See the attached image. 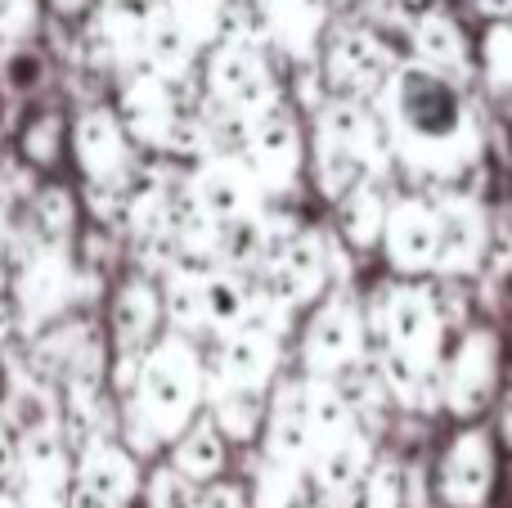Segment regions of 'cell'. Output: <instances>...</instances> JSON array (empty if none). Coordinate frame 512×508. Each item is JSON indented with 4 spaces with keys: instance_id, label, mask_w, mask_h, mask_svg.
I'll return each instance as SVG.
<instances>
[{
    "instance_id": "1",
    "label": "cell",
    "mask_w": 512,
    "mask_h": 508,
    "mask_svg": "<svg viewBox=\"0 0 512 508\" xmlns=\"http://www.w3.org/2000/svg\"><path fill=\"white\" fill-rule=\"evenodd\" d=\"M207 401V360L189 333L162 329L144 347L131 392L117 396V437L131 455L176 441Z\"/></svg>"
},
{
    "instance_id": "2",
    "label": "cell",
    "mask_w": 512,
    "mask_h": 508,
    "mask_svg": "<svg viewBox=\"0 0 512 508\" xmlns=\"http://www.w3.org/2000/svg\"><path fill=\"white\" fill-rule=\"evenodd\" d=\"M391 144L396 153L418 171V176H436L445 185V176L463 167L472 158V131L468 104L459 99L450 77L432 68H405L400 77H391Z\"/></svg>"
},
{
    "instance_id": "3",
    "label": "cell",
    "mask_w": 512,
    "mask_h": 508,
    "mask_svg": "<svg viewBox=\"0 0 512 508\" xmlns=\"http://www.w3.org/2000/svg\"><path fill=\"white\" fill-rule=\"evenodd\" d=\"M77 293V266H72V243L36 239L18 252L14 261V284H9V302L18 311V324L27 333L50 329L63 320Z\"/></svg>"
},
{
    "instance_id": "4",
    "label": "cell",
    "mask_w": 512,
    "mask_h": 508,
    "mask_svg": "<svg viewBox=\"0 0 512 508\" xmlns=\"http://www.w3.org/2000/svg\"><path fill=\"white\" fill-rule=\"evenodd\" d=\"M68 149L86 185L126 189L135 176V140L113 104H86L68 122Z\"/></svg>"
},
{
    "instance_id": "5",
    "label": "cell",
    "mask_w": 512,
    "mask_h": 508,
    "mask_svg": "<svg viewBox=\"0 0 512 508\" xmlns=\"http://www.w3.org/2000/svg\"><path fill=\"white\" fill-rule=\"evenodd\" d=\"M207 99L230 113L256 117L274 104V77L270 63L261 54V41H243V36H221V45L207 59Z\"/></svg>"
},
{
    "instance_id": "6",
    "label": "cell",
    "mask_w": 512,
    "mask_h": 508,
    "mask_svg": "<svg viewBox=\"0 0 512 508\" xmlns=\"http://www.w3.org/2000/svg\"><path fill=\"white\" fill-rule=\"evenodd\" d=\"M77 486V459H72L63 428L18 437V473L14 495L23 508H72Z\"/></svg>"
},
{
    "instance_id": "7",
    "label": "cell",
    "mask_w": 512,
    "mask_h": 508,
    "mask_svg": "<svg viewBox=\"0 0 512 508\" xmlns=\"http://www.w3.org/2000/svg\"><path fill=\"white\" fill-rule=\"evenodd\" d=\"M243 162L252 167L261 194H283L292 189L301 171V135L288 108L270 104L248 122V140H243Z\"/></svg>"
},
{
    "instance_id": "8",
    "label": "cell",
    "mask_w": 512,
    "mask_h": 508,
    "mask_svg": "<svg viewBox=\"0 0 512 508\" xmlns=\"http://www.w3.org/2000/svg\"><path fill=\"white\" fill-rule=\"evenodd\" d=\"M382 342L387 351H400L414 365L436 369V351H441V311H436V293L427 288H387L382 297Z\"/></svg>"
},
{
    "instance_id": "9",
    "label": "cell",
    "mask_w": 512,
    "mask_h": 508,
    "mask_svg": "<svg viewBox=\"0 0 512 508\" xmlns=\"http://www.w3.org/2000/svg\"><path fill=\"white\" fill-rule=\"evenodd\" d=\"M274 365H279V333L261 329V324H239V329L216 338V351L207 360V387H256V392H265Z\"/></svg>"
},
{
    "instance_id": "10",
    "label": "cell",
    "mask_w": 512,
    "mask_h": 508,
    "mask_svg": "<svg viewBox=\"0 0 512 508\" xmlns=\"http://www.w3.org/2000/svg\"><path fill=\"white\" fill-rule=\"evenodd\" d=\"M135 491H140V468H135L131 450L117 437H108V432L86 437V446L77 455V486H72V495L99 508H122Z\"/></svg>"
},
{
    "instance_id": "11",
    "label": "cell",
    "mask_w": 512,
    "mask_h": 508,
    "mask_svg": "<svg viewBox=\"0 0 512 508\" xmlns=\"http://www.w3.org/2000/svg\"><path fill=\"white\" fill-rule=\"evenodd\" d=\"M189 194L212 221H234V216H248L261 207V185L243 162V153H207L189 176Z\"/></svg>"
},
{
    "instance_id": "12",
    "label": "cell",
    "mask_w": 512,
    "mask_h": 508,
    "mask_svg": "<svg viewBox=\"0 0 512 508\" xmlns=\"http://www.w3.org/2000/svg\"><path fill=\"white\" fill-rule=\"evenodd\" d=\"M324 72H328V86H333L342 99L378 95L382 81H387V45H382L373 32L342 27V32L328 36Z\"/></svg>"
},
{
    "instance_id": "13",
    "label": "cell",
    "mask_w": 512,
    "mask_h": 508,
    "mask_svg": "<svg viewBox=\"0 0 512 508\" xmlns=\"http://www.w3.org/2000/svg\"><path fill=\"white\" fill-rule=\"evenodd\" d=\"M167 324V311H162V288L153 275L135 270L117 284L113 306H108V329H113V351L117 356H140L153 338Z\"/></svg>"
},
{
    "instance_id": "14",
    "label": "cell",
    "mask_w": 512,
    "mask_h": 508,
    "mask_svg": "<svg viewBox=\"0 0 512 508\" xmlns=\"http://www.w3.org/2000/svg\"><path fill=\"white\" fill-rule=\"evenodd\" d=\"M360 347H364V333H360V320H355V306L346 297H333L306 333L310 378H337L342 369L360 365Z\"/></svg>"
},
{
    "instance_id": "15",
    "label": "cell",
    "mask_w": 512,
    "mask_h": 508,
    "mask_svg": "<svg viewBox=\"0 0 512 508\" xmlns=\"http://www.w3.org/2000/svg\"><path fill=\"white\" fill-rule=\"evenodd\" d=\"M387 252L396 270H418L436 266V207L427 198H400L387 212Z\"/></svg>"
},
{
    "instance_id": "16",
    "label": "cell",
    "mask_w": 512,
    "mask_h": 508,
    "mask_svg": "<svg viewBox=\"0 0 512 508\" xmlns=\"http://www.w3.org/2000/svg\"><path fill=\"white\" fill-rule=\"evenodd\" d=\"M490 387H495V338L490 333H468V342L454 351L450 369H445L441 401H450L454 414H472L486 405Z\"/></svg>"
},
{
    "instance_id": "17",
    "label": "cell",
    "mask_w": 512,
    "mask_h": 508,
    "mask_svg": "<svg viewBox=\"0 0 512 508\" xmlns=\"http://www.w3.org/2000/svg\"><path fill=\"white\" fill-rule=\"evenodd\" d=\"M481 257V212L472 198L445 194L436 207V266L445 275H468Z\"/></svg>"
},
{
    "instance_id": "18",
    "label": "cell",
    "mask_w": 512,
    "mask_h": 508,
    "mask_svg": "<svg viewBox=\"0 0 512 508\" xmlns=\"http://www.w3.org/2000/svg\"><path fill=\"white\" fill-rule=\"evenodd\" d=\"M409 36H414V54L423 68L441 72V77H450V81L468 77V41H463V32L454 27V18L445 14V9L418 14Z\"/></svg>"
},
{
    "instance_id": "19",
    "label": "cell",
    "mask_w": 512,
    "mask_h": 508,
    "mask_svg": "<svg viewBox=\"0 0 512 508\" xmlns=\"http://www.w3.org/2000/svg\"><path fill=\"white\" fill-rule=\"evenodd\" d=\"M0 419L18 432V437H32V432H54L63 428V401L32 374H18L14 383L0 392Z\"/></svg>"
},
{
    "instance_id": "20",
    "label": "cell",
    "mask_w": 512,
    "mask_h": 508,
    "mask_svg": "<svg viewBox=\"0 0 512 508\" xmlns=\"http://www.w3.org/2000/svg\"><path fill=\"white\" fill-rule=\"evenodd\" d=\"M194 54H198V41L185 32V23L162 5V14L153 18L140 41V63L153 68L158 77H185V72L194 68Z\"/></svg>"
},
{
    "instance_id": "21",
    "label": "cell",
    "mask_w": 512,
    "mask_h": 508,
    "mask_svg": "<svg viewBox=\"0 0 512 508\" xmlns=\"http://www.w3.org/2000/svg\"><path fill=\"white\" fill-rule=\"evenodd\" d=\"M171 446H176L171 450V468H176L180 477H189V482H212L225 468V437L207 414H198Z\"/></svg>"
},
{
    "instance_id": "22",
    "label": "cell",
    "mask_w": 512,
    "mask_h": 508,
    "mask_svg": "<svg viewBox=\"0 0 512 508\" xmlns=\"http://www.w3.org/2000/svg\"><path fill=\"white\" fill-rule=\"evenodd\" d=\"M265 419H270V450L279 459L297 455L301 441L310 432V410H306V383L301 378H283L274 396L265 401Z\"/></svg>"
},
{
    "instance_id": "23",
    "label": "cell",
    "mask_w": 512,
    "mask_h": 508,
    "mask_svg": "<svg viewBox=\"0 0 512 508\" xmlns=\"http://www.w3.org/2000/svg\"><path fill=\"white\" fill-rule=\"evenodd\" d=\"M207 419L221 428L225 441H252L265 423V392L256 387H207Z\"/></svg>"
},
{
    "instance_id": "24",
    "label": "cell",
    "mask_w": 512,
    "mask_h": 508,
    "mask_svg": "<svg viewBox=\"0 0 512 508\" xmlns=\"http://www.w3.org/2000/svg\"><path fill=\"white\" fill-rule=\"evenodd\" d=\"M63 153H68V117L59 108H41L27 117L18 131V158L32 171H50L63 162Z\"/></svg>"
},
{
    "instance_id": "25",
    "label": "cell",
    "mask_w": 512,
    "mask_h": 508,
    "mask_svg": "<svg viewBox=\"0 0 512 508\" xmlns=\"http://www.w3.org/2000/svg\"><path fill=\"white\" fill-rule=\"evenodd\" d=\"M382 225H387V203H382L378 180L360 176L342 194V234H346V243L369 248V243L382 234Z\"/></svg>"
},
{
    "instance_id": "26",
    "label": "cell",
    "mask_w": 512,
    "mask_h": 508,
    "mask_svg": "<svg viewBox=\"0 0 512 508\" xmlns=\"http://www.w3.org/2000/svg\"><path fill=\"white\" fill-rule=\"evenodd\" d=\"M32 207V234L50 243H72V230H77V198L68 194V185H45L27 198Z\"/></svg>"
},
{
    "instance_id": "27",
    "label": "cell",
    "mask_w": 512,
    "mask_h": 508,
    "mask_svg": "<svg viewBox=\"0 0 512 508\" xmlns=\"http://www.w3.org/2000/svg\"><path fill=\"white\" fill-rule=\"evenodd\" d=\"M162 5H167L171 14L185 23V32L194 36L198 45H212V36L221 32V23H225L230 0H162Z\"/></svg>"
},
{
    "instance_id": "28",
    "label": "cell",
    "mask_w": 512,
    "mask_h": 508,
    "mask_svg": "<svg viewBox=\"0 0 512 508\" xmlns=\"http://www.w3.org/2000/svg\"><path fill=\"white\" fill-rule=\"evenodd\" d=\"M45 0H0V45H27L41 32Z\"/></svg>"
},
{
    "instance_id": "29",
    "label": "cell",
    "mask_w": 512,
    "mask_h": 508,
    "mask_svg": "<svg viewBox=\"0 0 512 508\" xmlns=\"http://www.w3.org/2000/svg\"><path fill=\"white\" fill-rule=\"evenodd\" d=\"M486 72L499 90H512V18H499L486 36Z\"/></svg>"
},
{
    "instance_id": "30",
    "label": "cell",
    "mask_w": 512,
    "mask_h": 508,
    "mask_svg": "<svg viewBox=\"0 0 512 508\" xmlns=\"http://www.w3.org/2000/svg\"><path fill=\"white\" fill-rule=\"evenodd\" d=\"M5 86L9 90H32L41 81V59L32 54V41L27 45H5Z\"/></svg>"
},
{
    "instance_id": "31",
    "label": "cell",
    "mask_w": 512,
    "mask_h": 508,
    "mask_svg": "<svg viewBox=\"0 0 512 508\" xmlns=\"http://www.w3.org/2000/svg\"><path fill=\"white\" fill-rule=\"evenodd\" d=\"M18 473V432L0 419V486H14Z\"/></svg>"
},
{
    "instance_id": "32",
    "label": "cell",
    "mask_w": 512,
    "mask_h": 508,
    "mask_svg": "<svg viewBox=\"0 0 512 508\" xmlns=\"http://www.w3.org/2000/svg\"><path fill=\"white\" fill-rule=\"evenodd\" d=\"M99 0H45V9H54L59 18H68V23H77V18H90L95 14Z\"/></svg>"
},
{
    "instance_id": "33",
    "label": "cell",
    "mask_w": 512,
    "mask_h": 508,
    "mask_svg": "<svg viewBox=\"0 0 512 508\" xmlns=\"http://www.w3.org/2000/svg\"><path fill=\"white\" fill-rule=\"evenodd\" d=\"M477 5V14H486V18H512V0H472Z\"/></svg>"
},
{
    "instance_id": "34",
    "label": "cell",
    "mask_w": 512,
    "mask_h": 508,
    "mask_svg": "<svg viewBox=\"0 0 512 508\" xmlns=\"http://www.w3.org/2000/svg\"><path fill=\"white\" fill-rule=\"evenodd\" d=\"M5 239H9V203L0 194V252H5Z\"/></svg>"
},
{
    "instance_id": "35",
    "label": "cell",
    "mask_w": 512,
    "mask_h": 508,
    "mask_svg": "<svg viewBox=\"0 0 512 508\" xmlns=\"http://www.w3.org/2000/svg\"><path fill=\"white\" fill-rule=\"evenodd\" d=\"M0 508H23L18 495H14V486H0Z\"/></svg>"
},
{
    "instance_id": "36",
    "label": "cell",
    "mask_w": 512,
    "mask_h": 508,
    "mask_svg": "<svg viewBox=\"0 0 512 508\" xmlns=\"http://www.w3.org/2000/svg\"><path fill=\"white\" fill-rule=\"evenodd\" d=\"M405 5H409V9H418V5H427V0H405Z\"/></svg>"
}]
</instances>
